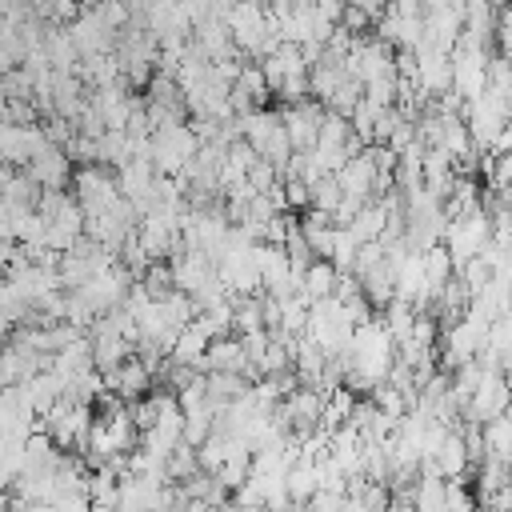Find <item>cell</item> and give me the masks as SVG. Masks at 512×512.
<instances>
[{"label": "cell", "mask_w": 512, "mask_h": 512, "mask_svg": "<svg viewBox=\"0 0 512 512\" xmlns=\"http://www.w3.org/2000/svg\"><path fill=\"white\" fill-rule=\"evenodd\" d=\"M348 356V388L352 392H372L376 384L388 380L392 364H396V336L388 332L384 320H364L356 324V336H352V348L344 352Z\"/></svg>", "instance_id": "obj_1"}, {"label": "cell", "mask_w": 512, "mask_h": 512, "mask_svg": "<svg viewBox=\"0 0 512 512\" xmlns=\"http://www.w3.org/2000/svg\"><path fill=\"white\" fill-rule=\"evenodd\" d=\"M492 232H496V220H492V212L484 204L472 208V212H464V216H448L444 244H448L452 260H456V268H464L472 256H480L484 244L492 240Z\"/></svg>", "instance_id": "obj_2"}, {"label": "cell", "mask_w": 512, "mask_h": 512, "mask_svg": "<svg viewBox=\"0 0 512 512\" xmlns=\"http://www.w3.org/2000/svg\"><path fill=\"white\" fill-rule=\"evenodd\" d=\"M196 152H200V136H196L192 120L164 124V128L152 132V164H156V172H164V176H180Z\"/></svg>", "instance_id": "obj_3"}, {"label": "cell", "mask_w": 512, "mask_h": 512, "mask_svg": "<svg viewBox=\"0 0 512 512\" xmlns=\"http://www.w3.org/2000/svg\"><path fill=\"white\" fill-rule=\"evenodd\" d=\"M72 192L76 200L84 204V212H100V208H112L124 188H120V172L104 160H92V164H76V176H72Z\"/></svg>", "instance_id": "obj_4"}, {"label": "cell", "mask_w": 512, "mask_h": 512, "mask_svg": "<svg viewBox=\"0 0 512 512\" xmlns=\"http://www.w3.org/2000/svg\"><path fill=\"white\" fill-rule=\"evenodd\" d=\"M324 112H328V104H324V100H316V96H304V100H292V104H284V108H280L284 128H288V140H292V148H296V152H312V148H316V140H320V124H324Z\"/></svg>", "instance_id": "obj_5"}, {"label": "cell", "mask_w": 512, "mask_h": 512, "mask_svg": "<svg viewBox=\"0 0 512 512\" xmlns=\"http://www.w3.org/2000/svg\"><path fill=\"white\" fill-rule=\"evenodd\" d=\"M508 404H512V384H508V376H504V372H496V368H484V376H480V384H476L472 400L464 404V420L488 424V420L504 416V412H508Z\"/></svg>", "instance_id": "obj_6"}, {"label": "cell", "mask_w": 512, "mask_h": 512, "mask_svg": "<svg viewBox=\"0 0 512 512\" xmlns=\"http://www.w3.org/2000/svg\"><path fill=\"white\" fill-rule=\"evenodd\" d=\"M168 260H172V272H176V288H184L188 296H200L212 280H220V260L212 252H204V248H188L184 244Z\"/></svg>", "instance_id": "obj_7"}, {"label": "cell", "mask_w": 512, "mask_h": 512, "mask_svg": "<svg viewBox=\"0 0 512 512\" xmlns=\"http://www.w3.org/2000/svg\"><path fill=\"white\" fill-rule=\"evenodd\" d=\"M44 144H48V132H44L40 120H32V124H12V120H4V128H0V156H4V164L24 168Z\"/></svg>", "instance_id": "obj_8"}, {"label": "cell", "mask_w": 512, "mask_h": 512, "mask_svg": "<svg viewBox=\"0 0 512 512\" xmlns=\"http://www.w3.org/2000/svg\"><path fill=\"white\" fill-rule=\"evenodd\" d=\"M72 164H76V160L68 156V148L48 140V144H44V148L24 164V168H28V172H32V180H36V184H44V188H68V184H72V176H76V168H72Z\"/></svg>", "instance_id": "obj_9"}, {"label": "cell", "mask_w": 512, "mask_h": 512, "mask_svg": "<svg viewBox=\"0 0 512 512\" xmlns=\"http://www.w3.org/2000/svg\"><path fill=\"white\" fill-rule=\"evenodd\" d=\"M416 84L428 92V96H444L452 88V52H440V48H420L416 52Z\"/></svg>", "instance_id": "obj_10"}, {"label": "cell", "mask_w": 512, "mask_h": 512, "mask_svg": "<svg viewBox=\"0 0 512 512\" xmlns=\"http://www.w3.org/2000/svg\"><path fill=\"white\" fill-rule=\"evenodd\" d=\"M104 376H108V392H120L124 400H140V396H148V388L156 384L152 368H148L140 356H128L116 372H104Z\"/></svg>", "instance_id": "obj_11"}, {"label": "cell", "mask_w": 512, "mask_h": 512, "mask_svg": "<svg viewBox=\"0 0 512 512\" xmlns=\"http://www.w3.org/2000/svg\"><path fill=\"white\" fill-rule=\"evenodd\" d=\"M376 36H384L392 48H412V52H420V44H424V16L384 12V16L376 20Z\"/></svg>", "instance_id": "obj_12"}, {"label": "cell", "mask_w": 512, "mask_h": 512, "mask_svg": "<svg viewBox=\"0 0 512 512\" xmlns=\"http://www.w3.org/2000/svg\"><path fill=\"white\" fill-rule=\"evenodd\" d=\"M204 372H244L248 376V352H244V340L240 336H220L208 344V356H204Z\"/></svg>", "instance_id": "obj_13"}, {"label": "cell", "mask_w": 512, "mask_h": 512, "mask_svg": "<svg viewBox=\"0 0 512 512\" xmlns=\"http://www.w3.org/2000/svg\"><path fill=\"white\" fill-rule=\"evenodd\" d=\"M192 44L204 52V56H212V60H220V56H228V52H240L236 48V40H232V28H228V20H200L196 28H192Z\"/></svg>", "instance_id": "obj_14"}, {"label": "cell", "mask_w": 512, "mask_h": 512, "mask_svg": "<svg viewBox=\"0 0 512 512\" xmlns=\"http://www.w3.org/2000/svg\"><path fill=\"white\" fill-rule=\"evenodd\" d=\"M424 184H428L440 200H448V196H452L456 168H452V152H448V148L428 144V152H424Z\"/></svg>", "instance_id": "obj_15"}, {"label": "cell", "mask_w": 512, "mask_h": 512, "mask_svg": "<svg viewBox=\"0 0 512 512\" xmlns=\"http://www.w3.org/2000/svg\"><path fill=\"white\" fill-rule=\"evenodd\" d=\"M472 308H476L480 316H488V320L512 312V280H508V276H492L480 292H472Z\"/></svg>", "instance_id": "obj_16"}, {"label": "cell", "mask_w": 512, "mask_h": 512, "mask_svg": "<svg viewBox=\"0 0 512 512\" xmlns=\"http://www.w3.org/2000/svg\"><path fill=\"white\" fill-rule=\"evenodd\" d=\"M76 72H80V80H84L88 88H104V84L124 80V68H120V56H116V52H92V56L80 60Z\"/></svg>", "instance_id": "obj_17"}, {"label": "cell", "mask_w": 512, "mask_h": 512, "mask_svg": "<svg viewBox=\"0 0 512 512\" xmlns=\"http://www.w3.org/2000/svg\"><path fill=\"white\" fill-rule=\"evenodd\" d=\"M324 368H328V352L304 332L300 340H296V376H300V384H312V388H320V380H324Z\"/></svg>", "instance_id": "obj_18"}, {"label": "cell", "mask_w": 512, "mask_h": 512, "mask_svg": "<svg viewBox=\"0 0 512 512\" xmlns=\"http://www.w3.org/2000/svg\"><path fill=\"white\" fill-rule=\"evenodd\" d=\"M208 344H212V336L192 320V324H184V332L176 336V344H172V360H180V364H192V368H204V356H208Z\"/></svg>", "instance_id": "obj_19"}, {"label": "cell", "mask_w": 512, "mask_h": 512, "mask_svg": "<svg viewBox=\"0 0 512 512\" xmlns=\"http://www.w3.org/2000/svg\"><path fill=\"white\" fill-rule=\"evenodd\" d=\"M336 276H340V268H336L328 256H316V260L308 264V272H304V296H308V300H324V296H332Z\"/></svg>", "instance_id": "obj_20"}, {"label": "cell", "mask_w": 512, "mask_h": 512, "mask_svg": "<svg viewBox=\"0 0 512 512\" xmlns=\"http://www.w3.org/2000/svg\"><path fill=\"white\" fill-rule=\"evenodd\" d=\"M424 272H428V284H432V292H440L452 276H456V260H452V252H448V244L440 240V244H432V248H424ZM436 304V300H432Z\"/></svg>", "instance_id": "obj_21"}, {"label": "cell", "mask_w": 512, "mask_h": 512, "mask_svg": "<svg viewBox=\"0 0 512 512\" xmlns=\"http://www.w3.org/2000/svg\"><path fill=\"white\" fill-rule=\"evenodd\" d=\"M316 488H320V464H312V460L300 456V460L288 468V492H292V504H308Z\"/></svg>", "instance_id": "obj_22"}, {"label": "cell", "mask_w": 512, "mask_h": 512, "mask_svg": "<svg viewBox=\"0 0 512 512\" xmlns=\"http://www.w3.org/2000/svg\"><path fill=\"white\" fill-rule=\"evenodd\" d=\"M232 328H236V336H248V332L268 328V320H264V292L260 296H236Z\"/></svg>", "instance_id": "obj_23"}, {"label": "cell", "mask_w": 512, "mask_h": 512, "mask_svg": "<svg viewBox=\"0 0 512 512\" xmlns=\"http://www.w3.org/2000/svg\"><path fill=\"white\" fill-rule=\"evenodd\" d=\"M340 200H344V184H340V176L336 172H324L316 184H312V208H320V212H336L340 208Z\"/></svg>", "instance_id": "obj_24"}, {"label": "cell", "mask_w": 512, "mask_h": 512, "mask_svg": "<svg viewBox=\"0 0 512 512\" xmlns=\"http://www.w3.org/2000/svg\"><path fill=\"white\" fill-rule=\"evenodd\" d=\"M236 88H244L256 104H264V100L272 96V88H268V76H264V64H260V60H244V68H240V76H236Z\"/></svg>", "instance_id": "obj_25"}, {"label": "cell", "mask_w": 512, "mask_h": 512, "mask_svg": "<svg viewBox=\"0 0 512 512\" xmlns=\"http://www.w3.org/2000/svg\"><path fill=\"white\" fill-rule=\"evenodd\" d=\"M192 472H200V452H196V444L180 440V444L172 448V456H168V476H172V480H188Z\"/></svg>", "instance_id": "obj_26"}, {"label": "cell", "mask_w": 512, "mask_h": 512, "mask_svg": "<svg viewBox=\"0 0 512 512\" xmlns=\"http://www.w3.org/2000/svg\"><path fill=\"white\" fill-rule=\"evenodd\" d=\"M484 348L496 352V356H504L508 368H512V312H504V316H496V320L488 324V344H484Z\"/></svg>", "instance_id": "obj_27"}, {"label": "cell", "mask_w": 512, "mask_h": 512, "mask_svg": "<svg viewBox=\"0 0 512 512\" xmlns=\"http://www.w3.org/2000/svg\"><path fill=\"white\" fill-rule=\"evenodd\" d=\"M364 100V80H356L352 72L344 76V84L328 96V108H336V112H344V116H352L356 112V104Z\"/></svg>", "instance_id": "obj_28"}, {"label": "cell", "mask_w": 512, "mask_h": 512, "mask_svg": "<svg viewBox=\"0 0 512 512\" xmlns=\"http://www.w3.org/2000/svg\"><path fill=\"white\" fill-rule=\"evenodd\" d=\"M488 188L512 192V152H492V168H488Z\"/></svg>", "instance_id": "obj_29"}, {"label": "cell", "mask_w": 512, "mask_h": 512, "mask_svg": "<svg viewBox=\"0 0 512 512\" xmlns=\"http://www.w3.org/2000/svg\"><path fill=\"white\" fill-rule=\"evenodd\" d=\"M456 272L468 280V288H472V292H480V288H484V284L496 276V272H492V264H488L484 256H472V260H468L464 268H456Z\"/></svg>", "instance_id": "obj_30"}, {"label": "cell", "mask_w": 512, "mask_h": 512, "mask_svg": "<svg viewBox=\"0 0 512 512\" xmlns=\"http://www.w3.org/2000/svg\"><path fill=\"white\" fill-rule=\"evenodd\" d=\"M308 4H316L320 12H328L332 20H340L344 16V8H348V0H308Z\"/></svg>", "instance_id": "obj_31"}]
</instances>
